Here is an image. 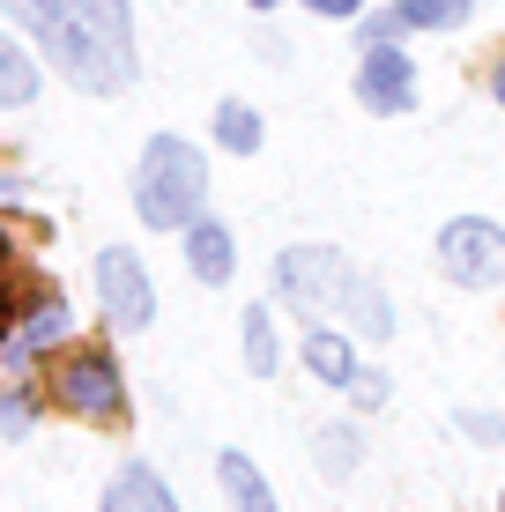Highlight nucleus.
I'll use <instances>...</instances> for the list:
<instances>
[{"mask_svg":"<svg viewBox=\"0 0 505 512\" xmlns=\"http://www.w3.org/2000/svg\"><path fill=\"white\" fill-rule=\"evenodd\" d=\"M268 282H275V305H290L305 327L327 320V327H350L357 342H394V327H402L394 297L342 245H283L268 260Z\"/></svg>","mask_w":505,"mask_h":512,"instance_id":"1","label":"nucleus"},{"mask_svg":"<svg viewBox=\"0 0 505 512\" xmlns=\"http://www.w3.org/2000/svg\"><path fill=\"white\" fill-rule=\"evenodd\" d=\"M45 52H52V67L90 97L127 90L134 82V8L127 0H75L67 23L45 38Z\"/></svg>","mask_w":505,"mask_h":512,"instance_id":"2","label":"nucleus"},{"mask_svg":"<svg viewBox=\"0 0 505 512\" xmlns=\"http://www.w3.org/2000/svg\"><path fill=\"white\" fill-rule=\"evenodd\" d=\"M134 216L149 231H186L194 216H208V156L186 134H149L134 164Z\"/></svg>","mask_w":505,"mask_h":512,"instance_id":"3","label":"nucleus"},{"mask_svg":"<svg viewBox=\"0 0 505 512\" xmlns=\"http://www.w3.org/2000/svg\"><path fill=\"white\" fill-rule=\"evenodd\" d=\"M52 372H45V394L52 409H67L75 423H97V431H119L127 423V372L104 342H67L52 349Z\"/></svg>","mask_w":505,"mask_h":512,"instance_id":"4","label":"nucleus"},{"mask_svg":"<svg viewBox=\"0 0 505 512\" xmlns=\"http://www.w3.org/2000/svg\"><path fill=\"white\" fill-rule=\"evenodd\" d=\"M431 260L454 290H505V223L491 216H446L431 238Z\"/></svg>","mask_w":505,"mask_h":512,"instance_id":"5","label":"nucleus"},{"mask_svg":"<svg viewBox=\"0 0 505 512\" xmlns=\"http://www.w3.org/2000/svg\"><path fill=\"white\" fill-rule=\"evenodd\" d=\"M97 312H104L112 334L156 327V282H149V268H142L134 245H104V253H97Z\"/></svg>","mask_w":505,"mask_h":512,"instance_id":"6","label":"nucleus"},{"mask_svg":"<svg viewBox=\"0 0 505 512\" xmlns=\"http://www.w3.org/2000/svg\"><path fill=\"white\" fill-rule=\"evenodd\" d=\"M67 342H75V305H67L60 290H38V297L23 305V320L0 334V372L30 379V372L52 357V349H67Z\"/></svg>","mask_w":505,"mask_h":512,"instance_id":"7","label":"nucleus"},{"mask_svg":"<svg viewBox=\"0 0 505 512\" xmlns=\"http://www.w3.org/2000/svg\"><path fill=\"white\" fill-rule=\"evenodd\" d=\"M357 104H364V112H379V119H402L416 104V60L402 45H364V60H357Z\"/></svg>","mask_w":505,"mask_h":512,"instance_id":"8","label":"nucleus"},{"mask_svg":"<svg viewBox=\"0 0 505 512\" xmlns=\"http://www.w3.org/2000/svg\"><path fill=\"white\" fill-rule=\"evenodd\" d=\"M298 364L320 386H335V394H350L357 386V372H364V357H357V334L350 327H327V320H312L305 334H298Z\"/></svg>","mask_w":505,"mask_h":512,"instance_id":"9","label":"nucleus"},{"mask_svg":"<svg viewBox=\"0 0 505 512\" xmlns=\"http://www.w3.org/2000/svg\"><path fill=\"white\" fill-rule=\"evenodd\" d=\"M179 238H186V275H194V282L223 290V282L238 275V238H231V223H216V216H194Z\"/></svg>","mask_w":505,"mask_h":512,"instance_id":"10","label":"nucleus"},{"mask_svg":"<svg viewBox=\"0 0 505 512\" xmlns=\"http://www.w3.org/2000/svg\"><path fill=\"white\" fill-rule=\"evenodd\" d=\"M97 512H179V498H171V483L149 461H119L112 483H104V498H97Z\"/></svg>","mask_w":505,"mask_h":512,"instance_id":"11","label":"nucleus"},{"mask_svg":"<svg viewBox=\"0 0 505 512\" xmlns=\"http://www.w3.org/2000/svg\"><path fill=\"white\" fill-rule=\"evenodd\" d=\"M216 483H223V498H231V512H283L275 483L260 475L253 453H238V446H223V453H216Z\"/></svg>","mask_w":505,"mask_h":512,"instance_id":"12","label":"nucleus"},{"mask_svg":"<svg viewBox=\"0 0 505 512\" xmlns=\"http://www.w3.org/2000/svg\"><path fill=\"white\" fill-rule=\"evenodd\" d=\"M312 461H320V475H327V483H350V475L364 468V423H357V409L312 431Z\"/></svg>","mask_w":505,"mask_h":512,"instance_id":"13","label":"nucleus"},{"mask_svg":"<svg viewBox=\"0 0 505 512\" xmlns=\"http://www.w3.org/2000/svg\"><path fill=\"white\" fill-rule=\"evenodd\" d=\"M238 349H246V372H253V379H275V372H283V334H275V297H268V305H246V312H238Z\"/></svg>","mask_w":505,"mask_h":512,"instance_id":"14","label":"nucleus"},{"mask_svg":"<svg viewBox=\"0 0 505 512\" xmlns=\"http://www.w3.org/2000/svg\"><path fill=\"white\" fill-rule=\"evenodd\" d=\"M38 60H30V45L23 38H8V30H0V104H30L38 97Z\"/></svg>","mask_w":505,"mask_h":512,"instance_id":"15","label":"nucleus"},{"mask_svg":"<svg viewBox=\"0 0 505 512\" xmlns=\"http://www.w3.org/2000/svg\"><path fill=\"white\" fill-rule=\"evenodd\" d=\"M216 149H231V156H253L260 149V112L246 97H223L216 104Z\"/></svg>","mask_w":505,"mask_h":512,"instance_id":"16","label":"nucleus"},{"mask_svg":"<svg viewBox=\"0 0 505 512\" xmlns=\"http://www.w3.org/2000/svg\"><path fill=\"white\" fill-rule=\"evenodd\" d=\"M38 416H45V394L30 379H15L8 394H0V438H15V446H23L30 431H38Z\"/></svg>","mask_w":505,"mask_h":512,"instance_id":"17","label":"nucleus"},{"mask_svg":"<svg viewBox=\"0 0 505 512\" xmlns=\"http://www.w3.org/2000/svg\"><path fill=\"white\" fill-rule=\"evenodd\" d=\"M409 8V30H461L476 15V0H402Z\"/></svg>","mask_w":505,"mask_h":512,"instance_id":"18","label":"nucleus"},{"mask_svg":"<svg viewBox=\"0 0 505 512\" xmlns=\"http://www.w3.org/2000/svg\"><path fill=\"white\" fill-rule=\"evenodd\" d=\"M67 8H75V0H8V15L23 30H38V38H52V30L67 23Z\"/></svg>","mask_w":505,"mask_h":512,"instance_id":"19","label":"nucleus"},{"mask_svg":"<svg viewBox=\"0 0 505 512\" xmlns=\"http://www.w3.org/2000/svg\"><path fill=\"white\" fill-rule=\"evenodd\" d=\"M454 431L468 438V446H491V453L505 446V416L498 409H454Z\"/></svg>","mask_w":505,"mask_h":512,"instance_id":"20","label":"nucleus"},{"mask_svg":"<svg viewBox=\"0 0 505 512\" xmlns=\"http://www.w3.org/2000/svg\"><path fill=\"white\" fill-rule=\"evenodd\" d=\"M387 401H394V379L379 372V364H364V372H357V386H350V409H357V416H379Z\"/></svg>","mask_w":505,"mask_h":512,"instance_id":"21","label":"nucleus"},{"mask_svg":"<svg viewBox=\"0 0 505 512\" xmlns=\"http://www.w3.org/2000/svg\"><path fill=\"white\" fill-rule=\"evenodd\" d=\"M402 30H409V8H402V0H394V8H379V15H357V38H364V45H394Z\"/></svg>","mask_w":505,"mask_h":512,"instance_id":"22","label":"nucleus"},{"mask_svg":"<svg viewBox=\"0 0 505 512\" xmlns=\"http://www.w3.org/2000/svg\"><path fill=\"white\" fill-rule=\"evenodd\" d=\"M305 8H312V15H327V23H357L372 0H305Z\"/></svg>","mask_w":505,"mask_h":512,"instance_id":"23","label":"nucleus"},{"mask_svg":"<svg viewBox=\"0 0 505 512\" xmlns=\"http://www.w3.org/2000/svg\"><path fill=\"white\" fill-rule=\"evenodd\" d=\"M491 97H498V112H505V52H498V67H491Z\"/></svg>","mask_w":505,"mask_h":512,"instance_id":"24","label":"nucleus"},{"mask_svg":"<svg viewBox=\"0 0 505 512\" xmlns=\"http://www.w3.org/2000/svg\"><path fill=\"white\" fill-rule=\"evenodd\" d=\"M0 275H15V245H8V231H0Z\"/></svg>","mask_w":505,"mask_h":512,"instance_id":"25","label":"nucleus"},{"mask_svg":"<svg viewBox=\"0 0 505 512\" xmlns=\"http://www.w3.org/2000/svg\"><path fill=\"white\" fill-rule=\"evenodd\" d=\"M246 8H260V15H268V8H283V0H246Z\"/></svg>","mask_w":505,"mask_h":512,"instance_id":"26","label":"nucleus"},{"mask_svg":"<svg viewBox=\"0 0 505 512\" xmlns=\"http://www.w3.org/2000/svg\"><path fill=\"white\" fill-rule=\"evenodd\" d=\"M498 512H505V483H498Z\"/></svg>","mask_w":505,"mask_h":512,"instance_id":"27","label":"nucleus"}]
</instances>
